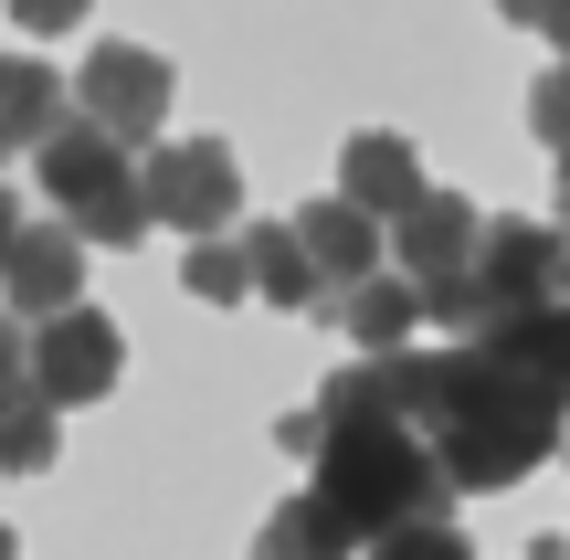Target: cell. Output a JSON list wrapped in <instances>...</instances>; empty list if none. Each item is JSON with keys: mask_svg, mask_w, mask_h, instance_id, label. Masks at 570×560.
Here are the masks:
<instances>
[{"mask_svg": "<svg viewBox=\"0 0 570 560\" xmlns=\"http://www.w3.org/2000/svg\"><path fill=\"white\" fill-rule=\"evenodd\" d=\"M0 465H11V477L53 465V402H42L32 381H11V392H0Z\"/></svg>", "mask_w": 570, "mask_h": 560, "instance_id": "obj_17", "label": "cell"}, {"mask_svg": "<svg viewBox=\"0 0 570 560\" xmlns=\"http://www.w3.org/2000/svg\"><path fill=\"white\" fill-rule=\"evenodd\" d=\"M21 328H32V317H11V307H0V392L21 381Z\"/></svg>", "mask_w": 570, "mask_h": 560, "instance_id": "obj_22", "label": "cell"}, {"mask_svg": "<svg viewBox=\"0 0 570 560\" xmlns=\"http://www.w3.org/2000/svg\"><path fill=\"white\" fill-rule=\"evenodd\" d=\"M32 159H42V190H53V202H63V223H75V212H96V202H117V190H127V148L117 138H106V127H42V138H32Z\"/></svg>", "mask_w": 570, "mask_h": 560, "instance_id": "obj_8", "label": "cell"}, {"mask_svg": "<svg viewBox=\"0 0 570 560\" xmlns=\"http://www.w3.org/2000/svg\"><path fill=\"white\" fill-rule=\"evenodd\" d=\"M53 117H63V85H53V63H32V53H0V159H11V148H32Z\"/></svg>", "mask_w": 570, "mask_h": 560, "instance_id": "obj_16", "label": "cell"}, {"mask_svg": "<svg viewBox=\"0 0 570 560\" xmlns=\"http://www.w3.org/2000/svg\"><path fill=\"white\" fill-rule=\"evenodd\" d=\"M244 286H254V296H275V307H296V317H317V307H327L317 265L296 254V233H285V223H254V233H244Z\"/></svg>", "mask_w": 570, "mask_h": 560, "instance_id": "obj_15", "label": "cell"}, {"mask_svg": "<svg viewBox=\"0 0 570 560\" xmlns=\"http://www.w3.org/2000/svg\"><path fill=\"white\" fill-rule=\"evenodd\" d=\"M370 560H475V550H465V529H444V519H402V529L370 540Z\"/></svg>", "mask_w": 570, "mask_h": 560, "instance_id": "obj_19", "label": "cell"}, {"mask_svg": "<svg viewBox=\"0 0 570 560\" xmlns=\"http://www.w3.org/2000/svg\"><path fill=\"white\" fill-rule=\"evenodd\" d=\"M0 560H21V550H11V529H0Z\"/></svg>", "mask_w": 570, "mask_h": 560, "instance_id": "obj_25", "label": "cell"}, {"mask_svg": "<svg viewBox=\"0 0 570 560\" xmlns=\"http://www.w3.org/2000/svg\"><path fill=\"white\" fill-rule=\"evenodd\" d=\"M11 11H21V32H75L96 0H11Z\"/></svg>", "mask_w": 570, "mask_h": 560, "instance_id": "obj_21", "label": "cell"}, {"mask_svg": "<svg viewBox=\"0 0 570 560\" xmlns=\"http://www.w3.org/2000/svg\"><path fill=\"white\" fill-rule=\"evenodd\" d=\"M75 244H148V212H138V190H117V202L75 212Z\"/></svg>", "mask_w": 570, "mask_h": 560, "instance_id": "obj_20", "label": "cell"}, {"mask_svg": "<svg viewBox=\"0 0 570 560\" xmlns=\"http://www.w3.org/2000/svg\"><path fill=\"white\" fill-rule=\"evenodd\" d=\"M0 296H11V317H53L85 296V244L75 223H21L11 244H0Z\"/></svg>", "mask_w": 570, "mask_h": 560, "instance_id": "obj_7", "label": "cell"}, {"mask_svg": "<svg viewBox=\"0 0 570 560\" xmlns=\"http://www.w3.org/2000/svg\"><path fill=\"white\" fill-rule=\"evenodd\" d=\"M412 434L444 465V487H518L529 465H550V444H560V381L508 371L497 350H444Z\"/></svg>", "mask_w": 570, "mask_h": 560, "instance_id": "obj_1", "label": "cell"}, {"mask_svg": "<svg viewBox=\"0 0 570 560\" xmlns=\"http://www.w3.org/2000/svg\"><path fill=\"white\" fill-rule=\"evenodd\" d=\"M518 21H529V32H560V0H508Z\"/></svg>", "mask_w": 570, "mask_h": 560, "instance_id": "obj_23", "label": "cell"}, {"mask_svg": "<svg viewBox=\"0 0 570 560\" xmlns=\"http://www.w3.org/2000/svg\"><path fill=\"white\" fill-rule=\"evenodd\" d=\"M423 190V159H412V138H391V127H370V138L338 148V202L370 212V223H391V212Z\"/></svg>", "mask_w": 570, "mask_h": 560, "instance_id": "obj_10", "label": "cell"}, {"mask_svg": "<svg viewBox=\"0 0 570 560\" xmlns=\"http://www.w3.org/2000/svg\"><path fill=\"white\" fill-rule=\"evenodd\" d=\"M391 223H402V275H412V286H433V275H454L475 254V223H487V212L454 202V190H412Z\"/></svg>", "mask_w": 570, "mask_h": 560, "instance_id": "obj_9", "label": "cell"}, {"mask_svg": "<svg viewBox=\"0 0 570 560\" xmlns=\"http://www.w3.org/2000/svg\"><path fill=\"white\" fill-rule=\"evenodd\" d=\"M475 350H497L508 371H529V381H570V307H560V296L508 307L497 328H475Z\"/></svg>", "mask_w": 570, "mask_h": 560, "instance_id": "obj_12", "label": "cell"}, {"mask_svg": "<svg viewBox=\"0 0 570 560\" xmlns=\"http://www.w3.org/2000/svg\"><path fill=\"white\" fill-rule=\"evenodd\" d=\"M327 307H338V328L360 338V350H402V338H412V317H423V307H412V275H381V265H370V275H348Z\"/></svg>", "mask_w": 570, "mask_h": 560, "instance_id": "obj_14", "label": "cell"}, {"mask_svg": "<svg viewBox=\"0 0 570 560\" xmlns=\"http://www.w3.org/2000/svg\"><path fill=\"white\" fill-rule=\"evenodd\" d=\"M317 498L338 508L360 540H381V529H402V519H444V465L423 455V434L412 423H391V413H370V423H317Z\"/></svg>", "mask_w": 570, "mask_h": 560, "instance_id": "obj_2", "label": "cell"}, {"mask_svg": "<svg viewBox=\"0 0 570 560\" xmlns=\"http://www.w3.org/2000/svg\"><path fill=\"white\" fill-rule=\"evenodd\" d=\"M127 190L148 223H180V233H223L244 212V169L223 138H159L148 159H127Z\"/></svg>", "mask_w": 570, "mask_h": 560, "instance_id": "obj_3", "label": "cell"}, {"mask_svg": "<svg viewBox=\"0 0 570 560\" xmlns=\"http://www.w3.org/2000/svg\"><path fill=\"white\" fill-rule=\"evenodd\" d=\"M285 233H296V254L317 265L327 296H338L348 275L381 265V223H370V212H348V202H306V223H285Z\"/></svg>", "mask_w": 570, "mask_h": 560, "instance_id": "obj_11", "label": "cell"}, {"mask_svg": "<svg viewBox=\"0 0 570 560\" xmlns=\"http://www.w3.org/2000/svg\"><path fill=\"white\" fill-rule=\"evenodd\" d=\"M11 233H21V202H11V190H0V244H11Z\"/></svg>", "mask_w": 570, "mask_h": 560, "instance_id": "obj_24", "label": "cell"}, {"mask_svg": "<svg viewBox=\"0 0 570 560\" xmlns=\"http://www.w3.org/2000/svg\"><path fill=\"white\" fill-rule=\"evenodd\" d=\"M539 560H560V540H539Z\"/></svg>", "mask_w": 570, "mask_h": 560, "instance_id": "obj_26", "label": "cell"}, {"mask_svg": "<svg viewBox=\"0 0 570 560\" xmlns=\"http://www.w3.org/2000/svg\"><path fill=\"white\" fill-rule=\"evenodd\" d=\"M190 296H202V307L254 296V286H244V244H223V233H190Z\"/></svg>", "mask_w": 570, "mask_h": 560, "instance_id": "obj_18", "label": "cell"}, {"mask_svg": "<svg viewBox=\"0 0 570 560\" xmlns=\"http://www.w3.org/2000/svg\"><path fill=\"white\" fill-rule=\"evenodd\" d=\"M75 117L85 127H106V138H148V127L169 117V63L148 53V42H96L85 53V75H75Z\"/></svg>", "mask_w": 570, "mask_h": 560, "instance_id": "obj_5", "label": "cell"}, {"mask_svg": "<svg viewBox=\"0 0 570 560\" xmlns=\"http://www.w3.org/2000/svg\"><path fill=\"white\" fill-rule=\"evenodd\" d=\"M117 371H127V338H117V317L85 307V296L21 328V381H32L53 413H63V402H106V392H117Z\"/></svg>", "mask_w": 570, "mask_h": 560, "instance_id": "obj_4", "label": "cell"}, {"mask_svg": "<svg viewBox=\"0 0 570 560\" xmlns=\"http://www.w3.org/2000/svg\"><path fill=\"white\" fill-rule=\"evenodd\" d=\"M348 550H360V529H348L317 487H306V498H285L275 519L254 529V560H348Z\"/></svg>", "mask_w": 570, "mask_h": 560, "instance_id": "obj_13", "label": "cell"}, {"mask_svg": "<svg viewBox=\"0 0 570 560\" xmlns=\"http://www.w3.org/2000/svg\"><path fill=\"white\" fill-rule=\"evenodd\" d=\"M465 275L487 286V328H497L508 307H539V296H560L570 254H560V233H550V223H475Z\"/></svg>", "mask_w": 570, "mask_h": 560, "instance_id": "obj_6", "label": "cell"}]
</instances>
